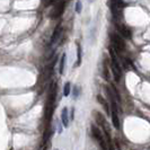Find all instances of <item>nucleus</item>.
I'll return each instance as SVG.
<instances>
[{
	"label": "nucleus",
	"instance_id": "obj_19",
	"mask_svg": "<svg viewBox=\"0 0 150 150\" xmlns=\"http://www.w3.org/2000/svg\"><path fill=\"white\" fill-rule=\"evenodd\" d=\"M90 1H91V0H90Z\"/></svg>",
	"mask_w": 150,
	"mask_h": 150
},
{
	"label": "nucleus",
	"instance_id": "obj_10",
	"mask_svg": "<svg viewBox=\"0 0 150 150\" xmlns=\"http://www.w3.org/2000/svg\"><path fill=\"white\" fill-rule=\"evenodd\" d=\"M64 66H66V53H63L62 57H61L60 66H59V74L60 75H62L63 71H64Z\"/></svg>",
	"mask_w": 150,
	"mask_h": 150
},
{
	"label": "nucleus",
	"instance_id": "obj_15",
	"mask_svg": "<svg viewBox=\"0 0 150 150\" xmlns=\"http://www.w3.org/2000/svg\"><path fill=\"white\" fill-rule=\"evenodd\" d=\"M58 1H60V0H49V1L46 2V6H50V5H53V4H57Z\"/></svg>",
	"mask_w": 150,
	"mask_h": 150
},
{
	"label": "nucleus",
	"instance_id": "obj_3",
	"mask_svg": "<svg viewBox=\"0 0 150 150\" xmlns=\"http://www.w3.org/2000/svg\"><path fill=\"white\" fill-rule=\"evenodd\" d=\"M64 8H66V0L58 1L57 5H55V7H54V9L52 10V13L50 14V17L53 18V19L60 17V16L63 14V11H64Z\"/></svg>",
	"mask_w": 150,
	"mask_h": 150
},
{
	"label": "nucleus",
	"instance_id": "obj_11",
	"mask_svg": "<svg viewBox=\"0 0 150 150\" xmlns=\"http://www.w3.org/2000/svg\"><path fill=\"white\" fill-rule=\"evenodd\" d=\"M112 122H113V125L119 130V129H120V121H119V117H117V112H113Z\"/></svg>",
	"mask_w": 150,
	"mask_h": 150
},
{
	"label": "nucleus",
	"instance_id": "obj_13",
	"mask_svg": "<svg viewBox=\"0 0 150 150\" xmlns=\"http://www.w3.org/2000/svg\"><path fill=\"white\" fill-rule=\"evenodd\" d=\"M70 89H71L70 83H66V85H64V88H63V95H64L66 97L70 95Z\"/></svg>",
	"mask_w": 150,
	"mask_h": 150
},
{
	"label": "nucleus",
	"instance_id": "obj_8",
	"mask_svg": "<svg viewBox=\"0 0 150 150\" xmlns=\"http://www.w3.org/2000/svg\"><path fill=\"white\" fill-rule=\"evenodd\" d=\"M61 120H62L63 127L68 128V125H69V117H68V108L67 107H64V108L62 110V113H61Z\"/></svg>",
	"mask_w": 150,
	"mask_h": 150
},
{
	"label": "nucleus",
	"instance_id": "obj_4",
	"mask_svg": "<svg viewBox=\"0 0 150 150\" xmlns=\"http://www.w3.org/2000/svg\"><path fill=\"white\" fill-rule=\"evenodd\" d=\"M116 28H117L119 33H120L123 38H132V32L130 30V27L123 25V24H117V25H116Z\"/></svg>",
	"mask_w": 150,
	"mask_h": 150
},
{
	"label": "nucleus",
	"instance_id": "obj_16",
	"mask_svg": "<svg viewBox=\"0 0 150 150\" xmlns=\"http://www.w3.org/2000/svg\"><path fill=\"white\" fill-rule=\"evenodd\" d=\"M74 96H75V98L76 97H78V95H79V88L78 87H75V90H74Z\"/></svg>",
	"mask_w": 150,
	"mask_h": 150
},
{
	"label": "nucleus",
	"instance_id": "obj_18",
	"mask_svg": "<svg viewBox=\"0 0 150 150\" xmlns=\"http://www.w3.org/2000/svg\"><path fill=\"white\" fill-rule=\"evenodd\" d=\"M74 111H75V110L72 108V110H71V119H72V120H74Z\"/></svg>",
	"mask_w": 150,
	"mask_h": 150
},
{
	"label": "nucleus",
	"instance_id": "obj_9",
	"mask_svg": "<svg viewBox=\"0 0 150 150\" xmlns=\"http://www.w3.org/2000/svg\"><path fill=\"white\" fill-rule=\"evenodd\" d=\"M97 100L99 102V104L104 107V111L106 112V114H107V115H110V106H108V104H107V102H106L105 98H103V96L98 95Z\"/></svg>",
	"mask_w": 150,
	"mask_h": 150
},
{
	"label": "nucleus",
	"instance_id": "obj_7",
	"mask_svg": "<svg viewBox=\"0 0 150 150\" xmlns=\"http://www.w3.org/2000/svg\"><path fill=\"white\" fill-rule=\"evenodd\" d=\"M91 134L94 137V139H96L97 141H100V140H103L104 138H103V134H102V132H100V130L97 128V127H95L94 124L91 125Z\"/></svg>",
	"mask_w": 150,
	"mask_h": 150
},
{
	"label": "nucleus",
	"instance_id": "obj_14",
	"mask_svg": "<svg viewBox=\"0 0 150 150\" xmlns=\"http://www.w3.org/2000/svg\"><path fill=\"white\" fill-rule=\"evenodd\" d=\"M76 11H77L78 14L81 11V2H80V1H77V2H76Z\"/></svg>",
	"mask_w": 150,
	"mask_h": 150
},
{
	"label": "nucleus",
	"instance_id": "obj_17",
	"mask_svg": "<svg viewBox=\"0 0 150 150\" xmlns=\"http://www.w3.org/2000/svg\"><path fill=\"white\" fill-rule=\"evenodd\" d=\"M115 146H116V148L119 150H121L122 148H121V144H120V142H119V139H115Z\"/></svg>",
	"mask_w": 150,
	"mask_h": 150
},
{
	"label": "nucleus",
	"instance_id": "obj_12",
	"mask_svg": "<svg viewBox=\"0 0 150 150\" xmlns=\"http://www.w3.org/2000/svg\"><path fill=\"white\" fill-rule=\"evenodd\" d=\"M80 63H81V47L79 44H77V63H76V67L80 66Z\"/></svg>",
	"mask_w": 150,
	"mask_h": 150
},
{
	"label": "nucleus",
	"instance_id": "obj_5",
	"mask_svg": "<svg viewBox=\"0 0 150 150\" xmlns=\"http://www.w3.org/2000/svg\"><path fill=\"white\" fill-rule=\"evenodd\" d=\"M94 116H95V120L97 122V124L104 127V128H105V131L108 132V127H107V124H106V120H105V117L103 116V114H100V113L97 112V111H94Z\"/></svg>",
	"mask_w": 150,
	"mask_h": 150
},
{
	"label": "nucleus",
	"instance_id": "obj_6",
	"mask_svg": "<svg viewBox=\"0 0 150 150\" xmlns=\"http://www.w3.org/2000/svg\"><path fill=\"white\" fill-rule=\"evenodd\" d=\"M61 33H62V26L61 25H58L55 28H54V30H53L52 33V36H51V43H55L58 40H59V38L61 36Z\"/></svg>",
	"mask_w": 150,
	"mask_h": 150
},
{
	"label": "nucleus",
	"instance_id": "obj_1",
	"mask_svg": "<svg viewBox=\"0 0 150 150\" xmlns=\"http://www.w3.org/2000/svg\"><path fill=\"white\" fill-rule=\"evenodd\" d=\"M110 54H111V68H112V72L114 76V79L116 83L120 81L121 74H122V70H121V66L119 63V61L116 59V55L114 51L112 50V47H110Z\"/></svg>",
	"mask_w": 150,
	"mask_h": 150
},
{
	"label": "nucleus",
	"instance_id": "obj_2",
	"mask_svg": "<svg viewBox=\"0 0 150 150\" xmlns=\"http://www.w3.org/2000/svg\"><path fill=\"white\" fill-rule=\"evenodd\" d=\"M111 41H112L113 49H115L117 52H122L125 50V43L123 38L117 34H112L111 35Z\"/></svg>",
	"mask_w": 150,
	"mask_h": 150
}]
</instances>
